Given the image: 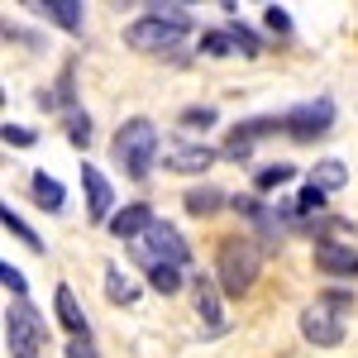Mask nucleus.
<instances>
[{
	"label": "nucleus",
	"mask_w": 358,
	"mask_h": 358,
	"mask_svg": "<svg viewBox=\"0 0 358 358\" xmlns=\"http://www.w3.org/2000/svg\"><path fill=\"white\" fill-rule=\"evenodd\" d=\"M229 38H234V48H239L244 57H258V53H263V48H258V34H253V29H244V24H229Z\"/></svg>",
	"instance_id": "25"
},
{
	"label": "nucleus",
	"mask_w": 358,
	"mask_h": 358,
	"mask_svg": "<svg viewBox=\"0 0 358 358\" xmlns=\"http://www.w3.org/2000/svg\"><path fill=\"white\" fill-rule=\"evenodd\" d=\"M5 344H10V358H38L48 344V320L29 301H15L5 310Z\"/></svg>",
	"instance_id": "3"
},
{
	"label": "nucleus",
	"mask_w": 358,
	"mask_h": 358,
	"mask_svg": "<svg viewBox=\"0 0 358 358\" xmlns=\"http://www.w3.org/2000/svg\"><path fill=\"white\" fill-rule=\"evenodd\" d=\"M67 358H101V354L91 349V334H82V339H72V344H67Z\"/></svg>",
	"instance_id": "31"
},
{
	"label": "nucleus",
	"mask_w": 358,
	"mask_h": 358,
	"mask_svg": "<svg viewBox=\"0 0 358 358\" xmlns=\"http://www.w3.org/2000/svg\"><path fill=\"white\" fill-rule=\"evenodd\" d=\"M153 220H158V215H153V206L134 201V206H124V210H120V215L110 220V234H120V239H143Z\"/></svg>",
	"instance_id": "12"
},
{
	"label": "nucleus",
	"mask_w": 358,
	"mask_h": 358,
	"mask_svg": "<svg viewBox=\"0 0 358 358\" xmlns=\"http://www.w3.org/2000/svg\"><path fill=\"white\" fill-rule=\"evenodd\" d=\"M43 20H53L57 29H67V34H77L82 29V5L77 0H43V5H34Z\"/></svg>",
	"instance_id": "13"
},
{
	"label": "nucleus",
	"mask_w": 358,
	"mask_h": 358,
	"mask_svg": "<svg viewBox=\"0 0 358 358\" xmlns=\"http://www.w3.org/2000/svg\"><path fill=\"white\" fill-rule=\"evenodd\" d=\"M57 320L72 330V339L86 334V315H82V306H77V296H72V287H57Z\"/></svg>",
	"instance_id": "16"
},
{
	"label": "nucleus",
	"mask_w": 358,
	"mask_h": 358,
	"mask_svg": "<svg viewBox=\"0 0 358 358\" xmlns=\"http://www.w3.org/2000/svg\"><path fill=\"white\" fill-rule=\"evenodd\" d=\"M182 201H187V210H192L196 220H206V215H215L224 206V192H215V187H192Z\"/></svg>",
	"instance_id": "17"
},
{
	"label": "nucleus",
	"mask_w": 358,
	"mask_h": 358,
	"mask_svg": "<svg viewBox=\"0 0 358 358\" xmlns=\"http://www.w3.org/2000/svg\"><path fill=\"white\" fill-rule=\"evenodd\" d=\"M258 268H263V248L253 244V239H224L220 244V258H215V282H220L224 296H248L253 292V282H258Z\"/></svg>",
	"instance_id": "1"
},
{
	"label": "nucleus",
	"mask_w": 358,
	"mask_h": 358,
	"mask_svg": "<svg viewBox=\"0 0 358 358\" xmlns=\"http://www.w3.org/2000/svg\"><path fill=\"white\" fill-rule=\"evenodd\" d=\"M67 138H72L77 148H86V143H91V115H72V120H67Z\"/></svg>",
	"instance_id": "27"
},
{
	"label": "nucleus",
	"mask_w": 358,
	"mask_h": 358,
	"mask_svg": "<svg viewBox=\"0 0 358 358\" xmlns=\"http://www.w3.org/2000/svg\"><path fill=\"white\" fill-rule=\"evenodd\" d=\"M282 120H287V134H292V138L310 143V138L330 134V124H334V101H330V96L306 101V106H296V110H287Z\"/></svg>",
	"instance_id": "6"
},
{
	"label": "nucleus",
	"mask_w": 358,
	"mask_h": 358,
	"mask_svg": "<svg viewBox=\"0 0 358 358\" xmlns=\"http://www.w3.org/2000/svg\"><path fill=\"white\" fill-rule=\"evenodd\" d=\"M34 201H38L48 215H57V210L67 206V192H62V182H57V177H48V172H34Z\"/></svg>",
	"instance_id": "15"
},
{
	"label": "nucleus",
	"mask_w": 358,
	"mask_h": 358,
	"mask_svg": "<svg viewBox=\"0 0 358 358\" xmlns=\"http://www.w3.org/2000/svg\"><path fill=\"white\" fill-rule=\"evenodd\" d=\"M201 53H206V57L234 53V38H229V29H210V34H201Z\"/></svg>",
	"instance_id": "22"
},
{
	"label": "nucleus",
	"mask_w": 358,
	"mask_h": 358,
	"mask_svg": "<svg viewBox=\"0 0 358 358\" xmlns=\"http://www.w3.org/2000/svg\"><path fill=\"white\" fill-rule=\"evenodd\" d=\"M192 34V24H177V20H158V15H143L124 29V43L138 53H172L182 48V38Z\"/></svg>",
	"instance_id": "4"
},
{
	"label": "nucleus",
	"mask_w": 358,
	"mask_h": 358,
	"mask_svg": "<svg viewBox=\"0 0 358 358\" xmlns=\"http://www.w3.org/2000/svg\"><path fill=\"white\" fill-rule=\"evenodd\" d=\"M82 187H86V210H91V220L96 224H110V206H115V187L106 182V172L101 167L82 163Z\"/></svg>",
	"instance_id": "9"
},
{
	"label": "nucleus",
	"mask_w": 358,
	"mask_h": 358,
	"mask_svg": "<svg viewBox=\"0 0 358 358\" xmlns=\"http://www.w3.org/2000/svg\"><path fill=\"white\" fill-rule=\"evenodd\" d=\"M277 129H287V120H277V115H258V120H244L234 134H229V143H224V158H234V163H244L248 153H253V143L258 138L277 134Z\"/></svg>",
	"instance_id": "7"
},
{
	"label": "nucleus",
	"mask_w": 358,
	"mask_h": 358,
	"mask_svg": "<svg viewBox=\"0 0 358 358\" xmlns=\"http://www.w3.org/2000/svg\"><path fill=\"white\" fill-rule=\"evenodd\" d=\"M349 182V167L339 163V158H325V163H315V172H310V187H320V192H339Z\"/></svg>",
	"instance_id": "19"
},
{
	"label": "nucleus",
	"mask_w": 358,
	"mask_h": 358,
	"mask_svg": "<svg viewBox=\"0 0 358 358\" xmlns=\"http://www.w3.org/2000/svg\"><path fill=\"white\" fill-rule=\"evenodd\" d=\"M106 296H110L115 306H134V301H138V287H134L124 273H120L115 263H106Z\"/></svg>",
	"instance_id": "18"
},
{
	"label": "nucleus",
	"mask_w": 358,
	"mask_h": 358,
	"mask_svg": "<svg viewBox=\"0 0 358 358\" xmlns=\"http://www.w3.org/2000/svg\"><path fill=\"white\" fill-rule=\"evenodd\" d=\"M0 282H5V292H15L20 301H24V292H29V282H24V273L15 268V263H0Z\"/></svg>",
	"instance_id": "26"
},
{
	"label": "nucleus",
	"mask_w": 358,
	"mask_h": 358,
	"mask_svg": "<svg viewBox=\"0 0 358 358\" xmlns=\"http://www.w3.org/2000/svg\"><path fill=\"white\" fill-rule=\"evenodd\" d=\"M0 224H5V229H10V234H15V239H24V244L34 248V253H43V239H38V234H34V229H29V224L20 220V215H15V210H10V206H5V210H0Z\"/></svg>",
	"instance_id": "21"
},
{
	"label": "nucleus",
	"mask_w": 358,
	"mask_h": 358,
	"mask_svg": "<svg viewBox=\"0 0 358 358\" xmlns=\"http://www.w3.org/2000/svg\"><path fill=\"white\" fill-rule=\"evenodd\" d=\"M5 143H15V148H29V143H34V129H20V124H5Z\"/></svg>",
	"instance_id": "30"
},
{
	"label": "nucleus",
	"mask_w": 358,
	"mask_h": 358,
	"mask_svg": "<svg viewBox=\"0 0 358 358\" xmlns=\"http://www.w3.org/2000/svg\"><path fill=\"white\" fill-rule=\"evenodd\" d=\"M148 282H153V292L177 296V292H182V268H172V263H148Z\"/></svg>",
	"instance_id": "20"
},
{
	"label": "nucleus",
	"mask_w": 358,
	"mask_h": 358,
	"mask_svg": "<svg viewBox=\"0 0 358 358\" xmlns=\"http://www.w3.org/2000/svg\"><path fill=\"white\" fill-rule=\"evenodd\" d=\"M292 177H296V167H292V163H277V167H263V172L253 177V187H263V192H268V187H282V182H292Z\"/></svg>",
	"instance_id": "24"
},
{
	"label": "nucleus",
	"mask_w": 358,
	"mask_h": 358,
	"mask_svg": "<svg viewBox=\"0 0 358 358\" xmlns=\"http://www.w3.org/2000/svg\"><path fill=\"white\" fill-rule=\"evenodd\" d=\"M301 334L310 344H320V349H334V344H344V320L325 310V306H306L301 310Z\"/></svg>",
	"instance_id": "8"
},
{
	"label": "nucleus",
	"mask_w": 358,
	"mask_h": 358,
	"mask_svg": "<svg viewBox=\"0 0 358 358\" xmlns=\"http://www.w3.org/2000/svg\"><path fill=\"white\" fill-rule=\"evenodd\" d=\"M263 20H268L273 34H292V20H287V10H282V5H268V15H263Z\"/></svg>",
	"instance_id": "29"
},
{
	"label": "nucleus",
	"mask_w": 358,
	"mask_h": 358,
	"mask_svg": "<svg viewBox=\"0 0 358 358\" xmlns=\"http://www.w3.org/2000/svg\"><path fill=\"white\" fill-rule=\"evenodd\" d=\"M315 306H325V310H354V292L349 287H325L315 296Z\"/></svg>",
	"instance_id": "23"
},
{
	"label": "nucleus",
	"mask_w": 358,
	"mask_h": 358,
	"mask_svg": "<svg viewBox=\"0 0 358 358\" xmlns=\"http://www.w3.org/2000/svg\"><path fill=\"white\" fill-rule=\"evenodd\" d=\"M196 315L206 320V330L210 334H220L224 330V310H220V282L215 277H196Z\"/></svg>",
	"instance_id": "11"
},
{
	"label": "nucleus",
	"mask_w": 358,
	"mask_h": 358,
	"mask_svg": "<svg viewBox=\"0 0 358 358\" xmlns=\"http://www.w3.org/2000/svg\"><path fill=\"white\" fill-rule=\"evenodd\" d=\"M115 163L124 167L129 177H148V167H153V158H158V124L153 120H129V124H120V134H115Z\"/></svg>",
	"instance_id": "2"
},
{
	"label": "nucleus",
	"mask_w": 358,
	"mask_h": 358,
	"mask_svg": "<svg viewBox=\"0 0 358 358\" xmlns=\"http://www.w3.org/2000/svg\"><path fill=\"white\" fill-rule=\"evenodd\" d=\"M315 268L330 273V277H349V282H354L358 277V248L339 244V239H320V244H315Z\"/></svg>",
	"instance_id": "10"
},
{
	"label": "nucleus",
	"mask_w": 358,
	"mask_h": 358,
	"mask_svg": "<svg viewBox=\"0 0 358 358\" xmlns=\"http://www.w3.org/2000/svg\"><path fill=\"white\" fill-rule=\"evenodd\" d=\"M182 124H187V129H210V124H215V110H210V106H206V110H187Z\"/></svg>",
	"instance_id": "28"
},
{
	"label": "nucleus",
	"mask_w": 358,
	"mask_h": 358,
	"mask_svg": "<svg viewBox=\"0 0 358 358\" xmlns=\"http://www.w3.org/2000/svg\"><path fill=\"white\" fill-rule=\"evenodd\" d=\"M210 163H215V153L206 143H187V148H172L167 153V167L172 172H201V167H210Z\"/></svg>",
	"instance_id": "14"
},
{
	"label": "nucleus",
	"mask_w": 358,
	"mask_h": 358,
	"mask_svg": "<svg viewBox=\"0 0 358 358\" xmlns=\"http://www.w3.org/2000/svg\"><path fill=\"white\" fill-rule=\"evenodd\" d=\"M138 248H143V258H148V263H172V268H187V263H192V244H187V239H182L167 220L148 224V234L138 239Z\"/></svg>",
	"instance_id": "5"
}]
</instances>
